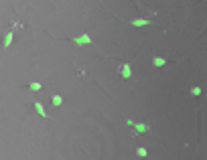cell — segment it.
I'll return each instance as SVG.
<instances>
[{
	"label": "cell",
	"mask_w": 207,
	"mask_h": 160,
	"mask_svg": "<svg viewBox=\"0 0 207 160\" xmlns=\"http://www.w3.org/2000/svg\"><path fill=\"white\" fill-rule=\"evenodd\" d=\"M61 102H63V99H61L59 95H51V103H53V106H59Z\"/></svg>",
	"instance_id": "8992f818"
},
{
	"label": "cell",
	"mask_w": 207,
	"mask_h": 160,
	"mask_svg": "<svg viewBox=\"0 0 207 160\" xmlns=\"http://www.w3.org/2000/svg\"><path fill=\"white\" fill-rule=\"evenodd\" d=\"M35 106H37V110H39V112H41V116H47V114H45V110H43V106H41V103H35Z\"/></svg>",
	"instance_id": "ba28073f"
},
{
	"label": "cell",
	"mask_w": 207,
	"mask_h": 160,
	"mask_svg": "<svg viewBox=\"0 0 207 160\" xmlns=\"http://www.w3.org/2000/svg\"><path fill=\"white\" fill-rule=\"evenodd\" d=\"M191 93H193V95H201V89H199V87H193Z\"/></svg>",
	"instance_id": "9c48e42d"
},
{
	"label": "cell",
	"mask_w": 207,
	"mask_h": 160,
	"mask_svg": "<svg viewBox=\"0 0 207 160\" xmlns=\"http://www.w3.org/2000/svg\"><path fill=\"white\" fill-rule=\"evenodd\" d=\"M164 63H167L164 59H160V57H152V65H154V67H163Z\"/></svg>",
	"instance_id": "277c9868"
},
{
	"label": "cell",
	"mask_w": 207,
	"mask_h": 160,
	"mask_svg": "<svg viewBox=\"0 0 207 160\" xmlns=\"http://www.w3.org/2000/svg\"><path fill=\"white\" fill-rule=\"evenodd\" d=\"M118 71H120V75H122V77H130V75H132L130 65H120V67H118Z\"/></svg>",
	"instance_id": "7a4b0ae2"
},
{
	"label": "cell",
	"mask_w": 207,
	"mask_h": 160,
	"mask_svg": "<svg viewBox=\"0 0 207 160\" xmlns=\"http://www.w3.org/2000/svg\"><path fill=\"white\" fill-rule=\"evenodd\" d=\"M128 124H130V126H134V128H136V132H142V134H146V132L150 130L148 124H134L132 120H128Z\"/></svg>",
	"instance_id": "6da1fadb"
},
{
	"label": "cell",
	"mask_w": 207,
	"mask_h": 160,
	"mask_svg": "<svg viewBox=\"0 0 207 160\" xmlns=\"http://www.w3.org/2000/svg\"><path fill=\"white\" fill-rule=\"evenodd\" d=\"M136 154H138L140 158H144V156H146V150H144V148H138V150H136Z\"/></svg>",
	"instance_id": "52a82bcc"
},
{
	"label": "cell",
	"mask_w": 207,
	"mask_h": 160,
	"mask_svg": "<svg viewBox=\"0 0 207 160\" xmlns=\"http://www.w3.org/2000/svg\"><path fill=\"white\" fill-rule=\"evenodd\" d=\"M75 43H77V45H83V43H89V37H87V34H81V37H79V39H75Z\"/></svg>",
	"instance_id": "5b68a950"
},
{
	"label": "cell",
	"mask_w": 207,
	"mask_h": 160,
	"mask_svg": "<svg viewBox=\"0 0 207 160\" xmlns=\"http://www.w3.org/2000/svg\"><path fill=\"white\" fill-rule=\"evenodd\" d=\"M130 24H134V26H146L148 20L146 18H134V20H130Z\"/></svg>",
	"instance_id": "3957f363"
}]
</instances>
